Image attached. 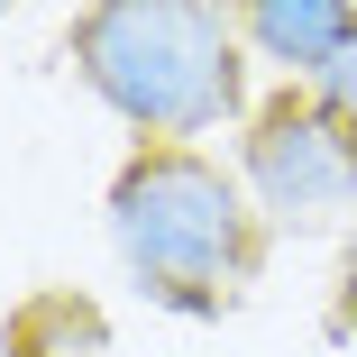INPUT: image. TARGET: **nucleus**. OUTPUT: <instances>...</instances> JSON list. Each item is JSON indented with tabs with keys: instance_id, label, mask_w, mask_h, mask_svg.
I'll return each mask as SVG.
<instances>
[{
	"instance_id": "6",
	"label": "nucleus",
	"mask_w": 357,
	"mask_h": 357,
	"mask_svg": "<svg viewBox=\"0 0 357 357\" xmlns=\"http://www.w3.org/2000/svg\"><path fill=\"white\" fill-rule=\"evenodd\" d=\"M321 92H330L339 110H357V37H348V55H339L330 74H321Z\"/></svg>"
},
{
	"instance_id": "5",
	"label": "nucleus",
	"mask_w": 357,
	"mask_h": 357,
	"mask_svg": "<svg viewBox=\"0 0 357 357\" xmlns=\"http://www.w3.org/2000/svg\"><path fill=\"white\" fill-rule=\"evenodd\" d=\"M0 348L10 357H101L110 348V321H101V303H83V294H28L10 321H0Z\"/></svg>"
},
{
	"instance_id": "2",
	"label": "nucleus",
	"mask_w": 357,
	"mask_h": 357,
	"mask_svg": "<svg viewBox=\"0 0 357 357\" xmlns=\"http://www.w3.org/2000/svg\"><path fill=\"white\" fill-rule=\"evenodd\" d=\"M110 238H119L128 275L174 312H220L257 257V229H248L229 174L202 165L192 147H156L110 183Z\"/></svg>"
},
{
	"instance_id": "7",
	"label": "nucleus",
	"mask_w": 357,
	"mask_h": 357,
	"mask_svg": "<svg viewBox=\"0 0 357 357\" xmlns=\"http://www.w3.org/2000/svg\"><path fill=\"white\" fill-rule=\"evenodd\" d=\"M339 330L357 339V266H348V294H339Z\"/></svg>"
},
{
	"instance_id": "1",
	"label": "nucleus",
	"mask_w": 357,
	"mask_h": 357,
	"mask_svg": "<svg viewBox=\"0 0 357 357\" xmlns=\"http://www.w3.org/2000/svg\"><path fill=\"white\" fill-rule=\"evenodd\" d=\"M74 64L119 119L165 137L238 110V28L211 0H110L74 28Z\"/></svg>"
},
{
	"instance_id": "3",
	"label": "nucleus",
	"mask_w": 357,
	"mask_h": 357,
	"mask_svg": "<svg viewBox=\"0 0 357 357\" xmlns=\"http://www.w3.org/2000/svg\"><path fill=\"white\" fill-rule=\"evenodd\" d=\"M248 183L275 220H330L357 202V110L330 92H284L248 128Z\"/></svg>"
},
{
	"instance_id": "4",
	"label": "nucleus",
	"mask_w": 357,
	"mask_h": 357,
	"mask_svg": "<svg viewBox=\"0 0 357 357\" xmlns=\"http://www.w3.org/2000/svg\"><path fill=\"white\" fill-rule=\"evenodd\" d=\"M248 37L275 55V64H303V74H330L357 37V10L348 0H257L248 10Z\"/></svg>"
}]
</instances>
